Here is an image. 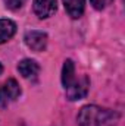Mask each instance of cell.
I'll use <instances>...</instances> for the list:
<instances>
[{"instance_id":"obj_1","label":"cell","mask_w":125,"mask_h":126,"mask_svg":"<svg viewBox=\"0 0 125 126\" xmlns=\"http://www.w3.org/2000/svg\"><path fill=\"white\" fill-rule=\"evenodd\" d=\"M78 126H116L118 114L99 106H84L78 113Z\"/></svg>"},{"instance_id":"obj_2","label":"cell","mask_w":125,"mask_h":126,"mask_svg":"<svg viewBox=\"0 0 125 126\" xmlns=\"http://www.w3.org/2000/svg\"><path fill=\"white\" fill-rule=\"evenodd\" d=\"M90 88V79L87 78V75H83L80 78H75V81L65 90L66 91V98L69 101H77L84 98Z\"/></svg>"},{"instance_id":"obj_3","label":"cell","mask_w":125,"mask_h":126,"mask_svg":"<svg viewBox=\"0 0 125 126\" xmlns=\"http://www.w3.org/2000/svg\"><path fill=\"white\" fill-rule=\"evenodd\" d=\"M21 87L15 79H7L3 85H0V107L9 106L12 101L19 98Z\"/></svg>"},{"instance_id":"obj_4","label":"cell","mask_w":125,"mask_h":126,"mask_svg":"<svg viewBox=\"0 0 125 126\" xmlns=\"http://www.w3.org/2000/svg\"><path fill=\"white\" fill-rule=\"evenodd\" d=\"M24 41L27 44L28 48H31L32 51H44L47 47V34L43 31H28L24 37Z\"/></svg>"},{"instance_id":"obj_5","label":"cell","mask_w":125,"mask_h":126,"mask_svg":"<svg viewBox=\"0 0 125 126\" xmlns=\"http://www.w3.org/2000/svg\"><path fill=\"white\" fill-rule=\"evenodd\" d=\"M32 9L40 19L50 18L58 9V0H34Z\"/></svg>"},{"instance_id":"obj_6","label":"cell","mask_w":125,"mask_h":126,"mask_svg":"<svg viewBox=\"0 0 125 126\" xmlns=\"http://www.w3.org/2000/svg\"><path fill=\"white\" fill-rule=\"evenodd\" d=\"M18 72L22 75V78L28 81H35L40 73V64L32 59H24L18 64Z\"/></svg>"},{"instance_id":"obj_7","label":"cell","mask_w":125,"mask_h":126,"mask_svg":"<svg viewBox=\"0 0 125 126\" xmlns=\"http://www.w3.org/2000/svg\"><path fill=\"white\" fill-rule=\"evenodd\" d=\"M63 6L72 19H78L84 13L85 0H63Z\"/></svg>"},{"instance_id":"obj_8","label":"cell","mask_w":125,"mask_h":126,"mask_svg":"<svg viewBox=\"0 0 125 126\" xmlns=\"http://www.w3.org/2000/svg\"><path fill=\"white\" fill-rule=\"evenodd\" d=\"M16 32V24L10 19H0V44L9 41Z\"/></svg>"},{"instance_id":"obj_9","label":"cell","mask_w":125,"mask_h":126,"mask_svg":"<svg viewBox=\"0 0 125 126\" xmlns=\"http://www.w3.org/2000/svg\"><path fill=\"white\" fill-rule=\"evenodd\" d=\"M77 78V73H75V64L71 59L65 60L63 63V67H62V84H63V88L66 90Z\"/></svg>"},{"instance_id":"obj_10","label":"cell","mask_w":125,"mask_h":126,"mask_svg":"<svg viewBox=\"0 0 125 126\" xmlns=\"http://www.w3.org/2000/svg\"><path fill=\"white\" fill-rule=\"evenodd\" d=\"M112 1H113V0H90L91 6H93L94 9H97V10H103V9H106Z\"/></svg>"},{"instance_id":"obj_11","label":"cell","mask_w":125,"mask_h":126,"mask_svg":"<svg viewBox=\"0 0 125 126\" xmlns=\"http://www.w3.org/2000/svg\"><path fill=\"white\" fill-rule=\"evenodd\" d=\"M25 1H27V0H4V4H6L7 9H10V10H16V9L22 7Z\"/></svg>"},{"instance_id":"obj_12","label":"cell","mask_w":125,"mask_h":126,"mask_svg":"<svg viewBox=\"0 0 125 126\" xmlns=\"http://www.w3.org/2000/svg\"><path fill=\"white\" fill-rule=\"evenodd\" d=\"M1 72H3V66H1V63H0V75H1Z\"/></svg>"}]
</instances>
